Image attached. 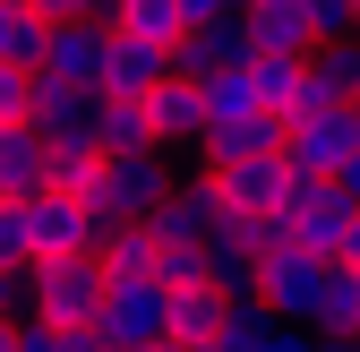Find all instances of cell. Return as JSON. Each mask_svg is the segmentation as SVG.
<instances>
[{"instance_id":"1","label":"cell","mask_w":360,"mask_h":352,"mask_svg":"<svg viewBox=\"0 0 360 352\" xmlns=\"http://www.w3.org/2000/svg\"><path fill=\"white\" fill-rule=\"evenodd\" d=\"M103 258L95 249H77V258H34L26 267V318H43V327H95V310H103Z\"/></svg>"},{"instance_id":"2","label":"cell","mask_w":360,"mask_h":352,"mask_svg":"<svg viewBox=\"0 0 360 352\" xmlns=\"http://www.w3.org/2000/svg\"><path fill=\"white\" fill-rule=\"evenodd\" d=\"M172 198V155L163 146H138V155H103V172H95V224L112 232V224H146V215Z\"/></svg>"},{"instance_id":"3","label":"cell","mask_w":360,"mask_h":352,"mask_svg":"<svg viewBox=\"0 0 360 352\" xmlns=\"http://www.w3.org/2000/svg\"><path fill=\"white\" fill-rule=\"evenodd\" d=\"M95 335H103V352H146V344H163V335H172V284H155V275L103 284Z\"/></svg>"},{"instance_id":"4","label":"cell","mask_w":360,"mask_h":352,"mask_svg":"<svg viewBox=\"0 0 360 352\" xmlns=\"http://www.w3.org/2000/svg\"><path fill=\"white\" fill-rule=\"evenodd\" d=\"M326 284H335V258H318V249H266V267H257V301L275 318H292V327H318V301H326Z\"/></svg>"},{"instance_id":"5","label":"cell","mask_w":360,"mask_h":352,"mask_svg":"<svg viewBox=\"0 0 360 352\" xmlns=\"http://www.w3.org/2000/svg\"><path fill=\"white\" fill-rule=\"evenodd\" d=\"M352 146H360V129H352V103L283 120V163H292V181H335V163H343Z\"/></svg>"},{"instance_id":"6","label":"cell","mask_w":360,"mask_h":352,"mask_svg":"<svg viewBox=\"0 0 360 352\" xmlns=\"http://www.w3.org/2000/svg\"><path fill=\"white\" fill-rule=\"evenodd\" d=\"M95 241H103V224H95L86 198H60V189L26 198V267H34V258H77V249H95Z\"/></svg>"},{"instance_id":"7","label":"cell","mask_w":360,"mask_h":352,"mask_svg":"<svg viewBox=\"0 0 360 352\" xmlns=\"http://www.w3.org/2000/svg\"><path fill=\"white\" fill-rule=\"evenodd\" d=\"M95 103H103V95H86V86H52V77H34V103H26V129L43 138V155L95 146ZM95 155H103V146H95Z\"/></svg>"},{"instance_id":"8","label":"cell","mask_w":360,"mask_h":352,"mask_svg":"<svg viewBox=\"0 0 360 352\" xmlns=\"http://www.w3.org/2000/svg\"><path fill=\"white\" fill-rule=\"evenodd\" d=\"M206 284L223 292V301H257V267H266V241H257V224L249 215H223V224L206 232Z\"/></svg>"},{"instance_id":"9","label":"cell","mask_w":360,"mask_h":352,"mask_svg":"<svg viewBox=\"0 0 360 352\" xmlns=\"http://www.w3.org/2000/svg\"><path fill=\"white\" fill-rule=\"evenodd\" d=\"M34 77L86 86V95H95V86H103V18H60V26H43V61H34Z\"/></svg>"},{"instance_id":"10","label":"cell","mask_w":360,"mask_h":352,"mask_svg":"<svg viewBox=\"0 0 360 352\" xmlns=\"http://www.w3.org/2000/svg\"><path fill=\"white\" fill-rule=\"evenodd\" d=\"M206 181L223 198V215H266L292 198V163L283 155H240V163H206Z\"/></svg>"},{"instance_id":"11","label":"cell","mask_w":360,"mask_h":352,"mask_svg":"<svg viewBox=\"0 0 360 352\" xmlns=\"http://www.w3.org/2000/svg\"><path fill=\"white\" fill-rule=\"evenodd\" d=\"M223 224V198H214V181L198 172V181H172V198L146 215V232L163 241V249H206V232Z\"/></svg>"},{"instance_id":"12","label":"cell","mask_w":360,"mask_h":352,"mask_svg":"<svg viewBox=\"0 0 360 352\" xmlns=\"http://www.w3.org/2000/svg\"><path fill=\"white\" fill-rule=\"evenodd\" d=\"M343 224H352V206L335 198V181H292V198H283V232H292V249L335 258V249H343Z\"/></svg>"},{"instance_id":"13","label":"cell","mask_w":360,"mask_h":352,"mask_svg":"<svg viewBox=\"0 0 360 352\" xmlns=\"http://www.w3.org/2000/svg\"><path fill=\"white\" fill-rule=\"evenodd\" d=\"M146 129H155L163 155H198V138H206V95H198V77L172 69L155 95H146Z\"/></svg>"},{"instance_id":"14","label":"cell","mask_w":360,"mask_h":352,"mask_svg":"<svg viewBox=\"0 0 360 352\" xmlns=\"http://www.w3.org/2000/svg\"><path fill=\"white\" fill-rule=\"evenodd\" d=\"M249 61H257V43H249L240 18H206V26H189L172 43V69L180 77H214V69H249Z\"/></svg>"},{"instance_id":"15","label":"cell","mask_w":360,"mask_h":352,"mask_svg":"<svg viewBox=\"0 0 360 352\" xmlns=\"http://www.w3.org/2000/svg\"><path fill=\"white\" fill-rule=\"evenodd\" d=\"M163 77H172V52H155V43L103 26V86H95V95H155Z\"/></svg>"},{"instance_id":"16","label":"cell","mask_w":360,"mask_h":352,"mask_svg":"<svg viewBox=\"0 0 360 352\" xmlns=\"http://www.w3.org/2000/svg\"><path fill=\"white\" fill-rule=\"evenodd\" d=\"M223 352H318V335L275 318L266 301H232V327H223Z\"/></svg>"},{"instance_id":"17","label":"cell","mask_w":360,"mask_h":352,"mask_svg":"<svg viewBox=\"0 0 360 352\" xmlns=\"http://www.w3.org/2000/svg\"><path fill=\"white\" fill-rule=\"evenodd\" d=\"M43 189H52V155H43V138H34V129L18 120V129H0V198H43Z\"/></svg>"},{"instance_id":"18","label":"cell","mask_w":360,"mask_h":352,"mask_svg":"<svg viewBox=\"0 0 360 352\" xmlns=\"http://www.w3.org/2000/svg\"><path fill=\"white\" fill-rule=\"evenodd\" d=\"M240 26H249V43H257V52H292V61H309V43H318V34H309V9H300V0H249V9H240Z\"/></svg>"},{"instance_id":"19","label":"cell","mask_w":360,"mask_h":352,"mask_svg":"<svg viewBox=\"0 0 360 352\" xmlns=\"http://www.w3.org/2000/svg\"><path fill=\"white\" fill-rule=\"evenodd\" d=\"M206 163H240V155H283V120L275 112H249V120H214L198 138Z\"/></svg>"},{"instance_id":"20","label":"cell","mask_w":360,"mask_h":352,"mask_svg":"<svg viewBox=\"0 0 360 352\" xmlns=\"http://www.w3.org/2000/svg\"><path fill=\"white\" fill-rule=\"evenodd\" d=\"M223 327H232V301H223L214 284H189V292H172V344H214Z\"/></svg>"},{"instance_id":"21","label":"cell","mask_w":360,"mask_h":352,"mask_svg":"<svg viewBox=\"0 0 360 352\" xmlns=\"http://www.w3.org/2000/svg\"><path fill=\"white\" fill-rule=\"evenodd\" d=\"M95 146H103V155H138V146H155L146 95H103V103H95Z\"/></svg>"},{"instance_id":"22","label":"cell","mask_w":360,"mask_h":352,"mask_svg":"<svg viewBox=\"0 0 360 352\" xmlns=\"http://www.w3.org/2000/svg\"><path fill=\"white\" fill-rule=\"evenodd\" d=\"M95 258H103L112 284H129V275H155V267H163V241H155L146 224H112V232L95 241Z\"/></svg>"},{"instance_id":"23","label":"cell","mask_w":360,"mask_h":352,"mask_svg":"<svg viewBox=\"0 0 360 352\" xmlns=\"http://www.w3.org/2000/svg\"><path fill=\"white\" fill-rule=\"evenodd\" d=\"M249 86H257V103L275 112V120H292V112H300V86H309V61H292V52H257V61H249Z\"/></svg>"},{"instance_id":"24","label":"cell","mask_w":360,"mask_h":352,"mask_svg":"<svg viewBox=\"0 0 360 352\" xmlns=\"http://www.w3.org/2000/svg\"><path fill=\"white\" fill-rule=\"evenodd\" d=\"M103 26H120V34L155 43V52H172V43L189 34V18H180V0H120V9H112Z\"/></svg>"},{"instance_id":"25","label":"cell","mask_w":360,"mask_h":352,"mask_svg":"<svg viewBox=\"0 0 360 352\" xmlns=\"http://www.w3.org/2000/svg\"><path fill=\"white\" fill-rule=\"evenodd\" d=\"M198 95H206V129H214V120H249V112H266L257 86H249V69H214V77H198Z\"/></svg>"},{"instance_id":"26","label":"cell","mask_w":360,"mask_h":352,"mask_svg":"<svg viewBox=\"0 0 360 352\" xmlns=\"http://www.w3.org/2000/svg\"><path fill=\"white\" fill-rule=\"evenodd\" d=\"M0 61H9V69L43 61V18L26 9V0H0Z\"/></svg>"},{"instance_id":"27","label":"cell","mask_w":360,"mask_h":352,"mask_svg":"<svg viewBox=\"0 0 360 352\" xmlns=\"http://www.w3.org/2000/svg\"><path fill=\"white\" fill-rule=\"evenodd\" d=\"M300 9H309V34H360V0H300Z\"/></svg>"},{"instance_id":"28","label":"cell","mask_w":360,"mask_h":352,"mask_svg":"<svg viewBox=\"0 0 360 352\" xmlns=\"http://www.w3.org/2000/svg\"><path fill=\"white\" fill-rule=\"evenodd\" d=\"M0 267L26 275V206L18 198H0Z\"/></svg>"},{"instance_id":"29","label":"cell","mask_w":360,"mask_h":352,"mask_svg":"<svg viewBox=\"0 0 360 352\" xmlns=\"http://www.w3.org/2000/svg\"><path fill=\"white\" fill-rule=\"evenodd\" d=\"M26 103H34V69H9V61H0V129H18Z\"/></svg>"},{"instance_id":"30","label":"cell","mask_w":360,"mask_h":352,"mask_svg":"<svg viewBox=\"0 0 360 352\" xmlns=\"http://www.w3.org/2000/svg\"><path fill=\"white\" fill-rule=\"evenodd\" d=\"M335 198H343V206H360V146L335 163Z\"/></svg>"},{"instance_id":"31","label":"cell","mask_w":360,"mask_h":352,"mask_svg":"<svg viewBox=\"0 0 360 352\" xmlns=\"http://www.w3.org/2000/svg\"><path fill=\"white\" fill-rule=\"evenodd\" d=\"M26 9H34L43 26H60V18H95V9H86V0H26Z\"/></svg>"},{"instance_id":"32","label":"cell","mask_w":360,"mask_h":352,"mask_svg":"<svg viewBox=\"0 0 360 352\" xmlns=\"http://www.w3.org/2000/svg\"><path fill=\"white\" fill-rule=\"evenodd\" d=\"M0 318H26V275L0 267Z\"/></svg>"},{"instance_id":"33","label":"cell","mask_w":360,"mask_h":352,"mask_svg":"<svg viewBox=\"0 0 360 352\" xmlns=\"http://www.w3.org/2000/svg\"><path fill=\"white\" fill-rule=\"evenodd\" d=\"M335 258H343V267H360V206H352V224H343V249H335Z\"/></svg>"},{"instance_id":"34","label":"cell","mask_w":360,"mask_h":352,"mask_svg":"<svg viewBox=\"0 0 360 352\" xmlns=\"http://www.w3.org/2000/svg\"><path fill=\"white\" fill-rule=\"evenodd\" d=\"M0 352H18V318H0Z\"/></svg>"},{"instance_id":"35","label":"cell","mask_w":360,"mask_h":352,"mask_svg":"<svg viewBox=\"0 0 360 352\" xmlns=\"http://www.w3.org/2000/svg\"><path fill=\"white\" fill-rule=\"evenodd\" d=\"M86 9H95V18H112V9H120V0H86Z\"/></svg>"},{"instance_id":"36","label":"cell","mask_w":360,"mask_h":352,"mask_svg":"<svg viewBox=\"0 0 360 352\" xmlns=\"http://www.w3.org/2000/svg\"><path fill=\"white\" fill-rule=\"evenodd\" d=\"M146 352H189V344H172V335H163V344H146Z\"/></svg>"},{"instance_id":"37","label":"cell","mask_w":360,"mask_h":352,"mask_svg":"<svg viewBox=\"0 0 360 352\" xmlns=\"http://www.w3.org/2000/svg\"><path fill=\"white\" fill-rule=\"evenodd\" d=\"M352 129H360V103H352Z\"/></svg>"}]
</instances>
